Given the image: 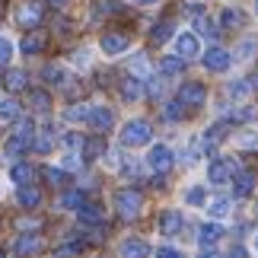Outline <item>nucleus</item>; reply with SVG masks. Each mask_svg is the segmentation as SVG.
<instances>
[{
    "instance_id": "10",
    "label": "nucleus",
    "mask_w": 258,
    "mask_h": 258,
    "mask_svg": "<svg viewBox=\"0 0 258 258\" xmlns=\"http://www.w3.org/2000/svg\"><path fill=\"white\" fill-rule=\"evenodd\" d=\"M89 127L99 134H105V131H112V124H115V115H112V108H105V105H99V108H89Z\"/></svg>"
},
{
    "instance_id": "29",
    "label": "nucleus",
    "mask_w": 258,
    "mask_h": 258,
    "mask_svg": "<svg viewBox=\"0 0 258 258\" xmlns=\"http://www.w3.org/2000/svg\"><path fill=\"white\" fill-rule=\"evenodd\" d=\"M42 80L51 83V86H64V83H67V74L61 71V67L51 64V67H45V71H42Z\"/></svg>"
},
{
    "instance_id": "23",
    "label": "nucleus",
    "mask_w": 258,
    "mask_h": 258,
    "mask_svg": "<svg viewBox=\"0 0 258 258\" xmlns=\"http://www.w3.org/2000/svg\"><path fill=\"white\" fill-rule=\"evenodd\" d=\"M80 220H83L86 226H93V223H102V207H99V204H93V201H86V204L80 207Z\"/></svg>"
},
{
    "instance_id": "41",
    "label": "nucleus",
    "mask_w": 258,
    "mask_h": 258,
    "mask_svg": "<svg viewBox=\"0 0 258 258\" xmlns=\"http://www.w3.org/2000/svg\"><path fill=\"white\" fill-rule=\"evenodd\" d=\"M10 57H13V45H10L4 35H0V64H7Z\"/></svg>"
},
{
    "instance_id": "43",
    "label": "nucleus",
    "mask_w": 258,
    "mask_h": 258,
    "mask_svg": "<svg viewBox=\"0 0 258 258\" xmlns=\"http://www.w3.org/2000/svg\"><path fill=\"white\" fill-rule=\"evenodd\" d=\"M156 258H182L178 249H169V245H163V249H156Z\"/></svg>"
},
{
    "instance_id": "8",
    "label": "nucleus",
    "mask_w": 258,
    "mask_h": 258,
    "mask_svg": "<svg viewBox=\"0 0 258 258\" xmlns=\"http://www.w3.org/2000/svg\"><path fill=\"white\" fill-rule=\"evenodd\" d=\"M207 99V89L201 83H185L182 89H178V102H182L185 108H201Z\"/></svg>"
},
{
    "instance_id": "51",
    "label": "nucleus",
    "mask_w": 258,
    "mask_h": 258,
    "mask_svg": "<svg viewBox=\"0 0 258 258\" xmlns=\"http://www.w3.org/2000/svg\"><path fill=\"white\" fill-rule=\"evenodd\" d=\"M255 249H258V233H255Z\"/></svg>"
},
{
    "instance_id": "35",
    "label": "nucleus",
    "mask_w": 258,
    "mask_h": 258,
    "mask_svg": "<svg viewBox=\"0 0 258 258\" xmlns=\"http://www.w3.org/2000/svg\"><path fill=\"white\" fill-rule=\"evenodd\" d=\"M204 198H207V195H204V188H201V185H191V188L185 191V201L191 204V207H201V204H204Z\"/></svg>"
},
{
    "instance_id": "15",
    "label": "nucleus",
    "mask_w": 258,
    "mask_h": 258,
    "mask_svg": "<svg viewBox=\"0 0 258 258\" xmlns=\"http://www.w3.org/2000/svg\"><path fill=\"white\" fill-rule=\"evenodd\" d=\"M233 185H236V198H249L255 191V172L239 169V172H236V178H233Z\"/></svg>"
},
{
    "instance_id": "25",
    "label": "nucleus",
    "mask_w": 258,
    "mask_h": 258,
    "mask_svg": "<svg viewBox=\"0 0 258 258\" xmlns=\"http://www.w3.org/2000/svg\"><path fill=\"white\" fill-rule=\"evenodd\" d=\"M207 211H211V217H217V220H223V217L233 211V201H230V198H214V201L207 204Z\"/></svg>"
},
{
    "instance_id": "46",
    "label": "nucleus",
    "mask_w": 258,
    "mask_h": 258,
    "mask_svg": "<svg viewBox=\"0 0 258 258\" xmlns=\"http://www.w3.org/2000/svg\"><path fill=\"white\" fill-rule=\"evenodd\" d=\"M19 226L23 230H38V220H19Z\"/></svg>"
},
{
    "instance_id": "42",
    "label": "nucleus",
    "mask_w": 258,
    "mask_h": 258,
    "mask_svg": "<svg viewBox=\"0 0 258 258\" xmlns=\"http://www.w3.org/2000/svg\"><path fill=\"white\" fill-rule=\"evenodd\" d=\"M64 147H67V150H80V147H83V137L80 134H67L64 137Z\"/></svg>"
},
{
    "instance_id": "18",
    "label": "nucleus",
    "mask_w": 258,
    "mask_h": 258,
    "mask_svg": "<svg viewBox=\"0 0 258 258\" xmlns=\"http://www.w3.org/2000/svg\"><path fill=\"white\" fill-rule=\"evenodd\" d=\"M217 239H223V226H220V223H204V226H198V242H201V245H214Z\"/></svg>"
},
{
    "instance_id": "12",
    "label": "nucleus",
    "mask_w": 258,
    "mask_h": 258,
    "mask_svg": "<svg viewBox=\"0 0 258 258\" xmlns=\"http://www.w3.org/2000/svg\"><path fill=\"white\" fill-rule=\"evenodd\" d=\"M182 214L178 211H163L160 214V233L163 236H175V233H182Z\"/></svg>"
},
{
    "instance_id": "40",
    "label": "nucleus",
    "mask_w": 258,
    "mask_h": 258,
    "mask_svg": "<svg viewBox=\"0 0 258 258\" xmlns=\"http://www.w3.org/2000/svg\"><path fill=\"white\" fill-rule=\"evenodd\" d=\"M239 147H245V150H255V147H258V134H255V131L239 134Z\"/></svg>"
},
{
    "instance_id": "36",
    "label": "nucleus",
    "mask_w": 258,
    "mask_h": 258,
    "mask_svg": "<svg viewBox=\"0 0 258 258\" xmlns=\"http://www.w3.org/2000/svg\"><path fill=\"white\" fill-rule=\"evenodd\" d=\"M64 118H67V121H86V118H89V105H71L64 112Z\"/></svg>"
},
{
    "instance_id": "11",
    "label": "nucleus",
    "mask_w": 258,
    "mask_h": 258,
    "mask_svg": "<svg viewBox=\"0 0 258 258\" xmlns=\"http://www.w3.org/2000/svg\"><path fill=\"white\" fill-rule=\"evenodd\" d=\"M207 178H211L214 185H226L233 178V160H214L207 166Z\"/></svg>"
},
{
    "instance_id": "50",
    "label": "nucleus",
    "mask_w": 258,
    "mask_h": 258,
    "mask_svg": "<svg viewBox=\"0 0 258 258\" xmlns=\"http://www.w3.org/2000/svg\"><path fill=\"white\" fill-rule=\"evenodd\" d=\"M0 258H7V252H4V249H0Z\"/></svg>"
},
{
    "instance_id": "33",
    "label": "nucleus",
    "mask_w": 258,
    "mask_h": 258,
    "mask_svg": "<svg viewBox=\"0 0 258 258\" xmlns=\"http://www.w3.org/2000/svg\"><path fill=\"white\" fill-rule=\"evenodd\" d=\"M83 204H86V198H83V191H67V195L61 198V207H71V211H80Z\"/></svg>"
},
{
    "instance_id": "1",
    "label": "nucleus",
    "mask_w": 258,
    "mask_h": 258,
    "mask_svg": "<svg viewBox=\"0 0 258 258\" xmlns=\"http://www.w3.org/2000/svg\"><path fill=\"white\" fill-rule=\"evenodd\" d=\"M150 137H153V127H150V121H144V118H134V121H127L121 127V144L124 147H144V144H150Z\"/></svg>"
},
{
    "instance_id": "13",
    "label": "nucleus",
    "mask_w": 258,
    "mask_h": 258,
    "mask_svg": "<svg viewBox=\"0 0 258 258\" xmlns=\"http://www.w3.org/2000/svg\"><path fill=\"white\" fill-rule=\"evenodd\" d=\"M38 249H42V236L38 233H26V236H19V239L13 242L16 255H35Z\"/></svg>"
},
{
    "instance_id": "30",
    "label": "nucleus",
    "mask_w": 258,
    "mask_h": 258,
    "mask_svg": "<svg viewBox=\"0 0 258 258\" xmlns=\"http://www.w3.org/2000/svg\"><path fill=\"white\" fill-rule=\"evenodd\" d=\"M195 29H198V32H201V35H211V38H214L217 32H220V26H217L211 16H204V13L195 19Z\"/></svg>"
},
{
    "instance_id": "28",
    "label": "nucleus",
    "mask_w": 258,
    "mask_h": 258,
    "mask_svg": "<svg viewBox=\"0 0 258 258\" xmlns=\"http://www.w3.org/2000/svg\"><path fill=\"white\" fill-rule=\"evenodd\" d=\"M102 150H105V144L99 141V137H93V141H83V160H86V163H93L96 156H102Z\"/></svg>"
},
{
    "instance_id": "24",
    "label": "nucleus",
    "mask_w": 258,
    "mask_h": 258,
    "mask_svg": "<svg viewBox=\"0 0 258 258\" xmlns=\"http://www.w3.org/2000/svg\"><path fill=\"white\" fill-rule=\"evenodd\" d=\"M29 105H32L35 112H48V108H51V96H48L45 89H32V93H29Z\"/></svg>"
},
{
    "instance_id": "27",
    "label": "nucleus",
    "mask_w": 258,
    "mask_h": 258,
    "mask_svg": "<svg viewBox=\"0 0 258 258\" xmlns=\"http://www.w3.org/2000/svg\"><path fill=\"white\" fill-rule=\"evenodd\" d=\"M19 118V102L16 99H0V121H16Z\"/></svg>"
},
{
    "instance_id": "22",
    "label": "nucleus",
    "mask_w": 258,
    "mask_h": 258,
    "mask_svg": "<svg viewBox=\"0 0 258 258\" xmlns=\"http://www.w3.org/2000/svg\"><path fill=\"white\" fill-rule=\"evenodd\" d=\"M26 83H29V77H26L23 71H7V74H4V86L10 89V93H19V89H26Z\"/></svg>"
},
{
    "instance_id": "52",
    "label": "nucleus",
    "mask_w": 258,
    "mask_h": 258,
    "mask_svg": "<svg viewBox=\"0 0 258 258\" xmlns=\"http://www.w3.org/2000/svg\"><path fill=\"white\" fill-rule=\"evenodd\" d=\"M255 13H258V0H255Z\"/></svg>"
},
{
    "instance_id": "44",
    "label": "nucleus",
    "mask_w": 258,
    "mask_h": 258,
    "mask_svg": "<svg viewBox=\"0 0 258 258\" xmlns=\"http://www.w3.org/2000/svg\"><path fill=\"white\" fill-rule=\"evenodd\" d=\"M226 258H249V252H245V249H242V245H233V252H230V255H226Z\"/></svg>"
},
{
    "instance_id": "21",
    "label": "nucleus",
    "mask_w": 258,
    "mask_h": 258,
    "mask_svg": "<svg viewBox=\"0 0 258 258\" xmlns=\"http://www.w3.org/2000/svg\"><path fill=\"white\" fill-rule=\"evenodd\" d=\"M32 175H35V169L29 163H16L13 169H10V178H13L16 185H32Z\"/></svg>"
},
{
    "instance_id": "4",
    "label": "nucleus",
    "mask_w": 258,
    "mask_h": 258,
    "mask_svg": "<svg viewBox=\"0 0 258 258\" xmlns=\"http://www.w3.org/2000/svg\"><path fill=\"white\" fill-rule=\"evenodd\" d=\"M32 121H19L16 124V131L10 134V141H7V153L10 156H16V153H23V150H29L32 147Z\"/></svg>"
},
{
    "instance_id": "5",
    "label": "nucleus",
    "mask_w": 258,
    "mask_h": 258,
    "mask_svg": "<svg viewBox=\"0 0 258 258\" xmlns=\"http://www.w3.org/2000/svg\"><path fill=\"white\" fill-rule=\"evenodd\" d=\"M172 163H175V153H172V147H166V144H156V147H150V153H147V166H150L153 172H169Z\"/></svg>"
},
{
    "instance_id": "31",
    "label": "nucleus",
    "mask_w": 258,
    "mask_h": 258,
    "mask_svg": "<svg viewBox=\"0 0 258 258\" xmlns=\"http://www.w3.org/2000/svg\"><path fill=\"white\" fill-rule=\"evenodd\" d=\"M220 23L226 29H239L245 23V16H242V10H223V13H220Z\"/></svg>"
},
{
    "instance_id": "49",
    "label": "nucleus",
    "mask_w": 258,
    "mask_h": 258,
    "mask_svg": "<svg viewBox=\"0 0 258 258\" xmlns=\"http://www.w3.org/2000/svg\"><path fill=\"white\" fill-rule=\"evenodd\" d=\"M48 4H51V7H64L67 0H48Z\"/></svg>"
},
{
    "instance_id": "37",
    "label": "nucleus",
    "mask_w": 258,
    "mask_h": 258,
    "mask_svg": "<svg viewBox=\"0 0 258 258\" xmlns=\"http://www.w3.org/2000/svg\"><path fill=\"white\" fill-rule=\"evenodd\" d=\"M249 89H252V83H249V80H233V83H230V89H226V93H230L233 99H242L245 93H249Z\"/></svg>"
},
{
    "instance_id": "47",
    "label": "nucleus",
    "mask_w": 258,
    "mask_h": 258,
    "mask_svg": "<svg viewBox=\"0 0 258 258\" xmlns=\"http://www.w3.org/2000/svg\"><path fill=\"white\" fill-rule=\"evenodd\" d=\"M198 258H226V255H220V252H211V249H207V252H201Z\"/></svg>"
},
{
    "instance_id": "14",
    "label": "nucleus",
    "mask_w": 258,
    "mask_h": 258,
    "mask_svg": "<svg viewBox=\"0 0 258 258\" xmlns=\"http://www.w3.org/2000/svg\"><path fill=\"white\" fill-rule=\"evenodd\" d=\"M118 93H121L124 102H137V99H141V96L147 93V89H144V83L137 80V77H124L121 86H118Z\"/></svg>"
},
{
    "instance_id": "32",
    "label": "nucleus",
    "mask_w": 258,
    "mask_h": 258,
    "mask_svg": "<svg viewBox=\"0 0 258 258\" xmlns=\"http://www.w3.org/2000/svg\"><path fill=\"white\" fill-rule=\"evenodd\" d=\"M163 118H166V121H182V118H185V105L175 99V102H169L163 108Z\"/></svg>"
},
{
    "instance_id": "2",
    "label": "nucleus",
    "mask_w": 258,
    "mask_h": 258,
    "mask_svg": "<svg viewBox=\"0 0 258 258\" xmlns=\"http://www.w3.org/2000/svg\"><path fill=\"white\" fill-rule=\"evenodd\" d=\"M115 207H118V214H121L124 220H134V217L141 214V207H144V195L137 191V188H121V191L115 195Z\"/></svg>"
},
{
    "instance_id": "19",
    "label": "nucleus",
    "mask_w": 258,
    "mask_h": 258,
    "mask_svg": "<svg viewBox=\"0 0 258 258\" xmlns=\"http://www.w3.org/2000/svg\"><path fill=\"white\" fill-rule=\"evenodd\" d=\"M150 255V245H147L144 239H127L121 242V258H147Z\"/></svg>"
},
{
    "instance_id": "20",
    "label": "nucleus",
    "mask_w": 258,
    "mask_h": 258,
    "mask_svg": "<svg viewBox=\"0 0 258 258\" xmlns=\"http://www.w3.org/2000/svg\"><path fill=\"white\" fill-rule=\"evenodd\" d=\"M172 38V19H163V23H156L150 29V42L153 45H163V42H169Z\"/></svg>"
},
{
    "instance_id": "48",
    "label": "nucleus",
    "mask_w": 258,
    "mask_h": 258,
    "mask_svg": "<svg viewBox=\"0 0 258 258\" xmlns=\"http://www.w3.org/2000/svg\"><path fill=\"white\" fill-rule=\"evenodd\" d=\"M134 4H141V7H153V4H160V0H134Z\"/></svg>"
},
{
    "instance_id": "45",
    "label": "nucleus",
    "mask_w": 258,
    "mask_h": 258,
    "mask_svg": "<svg viewBox=\"0 0 258 258\" xmlns=\"http://www.w3.org/2000/svg\"><path fill=\"white\" fill-rule=\"evenodd\" d=\"M160 93H163V83H160V80H153V83H150V96H153V99H160Z\"/></svg>"
},
{
    "instance_id": "9",
    "label": "nucleus",
    "mask_w": 258,
    "mask_h": 258,
    "mask_svg": "<svg viewBox=\"0 0 258 258\" xmlns=\"http://www.w3.org/2000/svg\"><path fill=\"white\" fill-rule=\"evenodd\" d=\"M127 45H131V38H127L124 32H105V35H102V42H99V48H102L108 57L124 54V51H127Z\"/></svg>"
},
{
    "instance_id": "3",
    "label": "nucleus",
    "mask_w": 258,
    "mask_h": 258,
    "mask_svg": "<svg viewBox=\"0 0 258 258\" xmlns=\"http://www.w3.org/2000/svg\"><path fill=\"white\" fill-rule=\"evenodd\" d=\"M16 26H23V29H35L38 23L45 19V4H38V0H26V4H19L16 7Z\"/></svg>"
},
{
    "instance_id": "34",
    "label": "nucleus",
    "mask_w": 258,
    "mask_h": 258,
    "mask_svg": "<svg viewBox=\"0 0 258 258\" xmlns=\"http://www.w3.org/2000/svg\"><path fill=\"white\" fill-rule=\"evenodd\" d=\"M45 182L54 185V188H61V185L67 182V172H64V169H54V166H48V169H45Z\"/></svg>"
},
{
    "instance_id": "26",
    "label": "nucleus",
    "mask_w": 258,
    "mask_h": 258,
    "mask_svg": "<svg viewBox=\"0 0 258 258\" xmlns=\"http://www.w3.org/2000/svg\"><path fill=\"white\" fill-rule=\"evenodd\" d=\"M160 71H163V77H175V74H182L185 71V61H182V57H163V61H160Z\"/></svg>"
},
{
    "instance_id": "7",
    "label": "nucleus",
    "mask_w": 258,
    "mask_h": 258,
    "mask_svg": "<svg viewBox=\"0 0 258 258\" xmlns=\"http://www.w3.org/2000/svg\"><path fill=\"white\" fill-rule=\"evenodd\" d=\"M175 54L182 57H188V61H191V57H198L201 54V42H198V32H182V35H175Z\"/></svg>"
},
{
    "instance_id": "6",
    "label": "nucleus",
    "mask_w": 258,
    "mask_h": 258,
    "mask_svg": "<svg viewBox=\"0 0 258 258\" xmlns=\"http://www.w3.org/2000/svg\"><path fill=\"white\" fill-rule=\"evenodd\" d=\"M230 64H233V54L226 51V48H220V45H214V48H207V51H204V67L211 74L230 71Z\"/></svg>"
},
{
    "instance_id": "38",
    "label": "nucleus",
    "mask_w": 258,
    "mask_h": 258,
    "mask_svg": "<svg viewBox=\"0 0 258 258\" xmlns=\"http://www.w3.org/2000/svg\"><path fill=\"white\" fill-rule=\"evenodd\" d=\"M54 147V141H51V131H45L38 141H32V150H38V153H48Z\"/></svg>"
},
{
    "instance_id": "39",
    "label": "nucleus",
    "mask_w": 258,
    "mask_h": 258,
    "mask_svg": "<svg viewBox=\"0 0 258 258\" xmlns=\"http://www.w3.org/2000/svg\"><path fill=\"white\" fill-rule=\"evenodd\" d=\"M144 74H147V57H144V54H137L134 61H131V77H137V80H141Z\"/></svg>"
},
{
    "instance_id": "17",
    "label": "nucleus",
    "mask_w": 258,
    "mask_h": 258,
    "mask_svg": "<svg viewBox=\"0 0 258 258\" xmlns=\"http://www.w3.org/2000/svg\"><path fill=\"white\" fill-rule=\"evenodd\" d=\"M42 48H45V32H38V29H32V32L19 42V51L23 54H38Z\"/></svg>"
},
{
    "instance_id": "16",
    "label": "nucleus",
    "mask_w": 258,
    "mask_h": 258,
    "mask_svg": "<svg viewBox=\"0 0 258 258\" xmlns=\"http://www.w3.org/2000/svg\"><path fill=\"white\" fill-rule=\"evenodd\" d=\"M16 201H19V207H38L42 204V191H38L35 185H19V191H16Z\"/></svg>"
}]
</instances>
